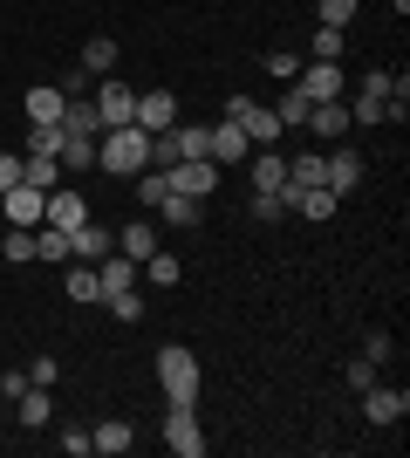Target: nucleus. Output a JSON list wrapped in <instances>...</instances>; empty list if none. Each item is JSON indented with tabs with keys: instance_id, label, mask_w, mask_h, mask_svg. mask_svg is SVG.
<instances>
[{
	"instance_id": "1",
	"label": "nucleus",
	"mask_w": 410,
	"mask_h": 458,
	"mask_svg": "<svg viewBox=\"0 0 410 458\" xmlns=\"http://www.w3.org/2000/svg\"><path fill=\"white\" fill-rule=\"evenodd\" d=\"M151 165V131H137V123H117V131L96 137V172H144Z\"/></svg>"
},
{
	"instance_id": "2",
	"label": "nucleus",
	"mask_w": 410,
	"mask_h": 458,
	"mask_svg": "<svg viewBox=\"0 0 410 458\" xmlns=\"http://www.w3.org/2000/svg\"><path fill=\"white\" fill-rule=\"evenodd\" d=\"M157 383H164V397H172V403H198V356H192V349H178V343H164V349H157Z\"/></svg>"
},
{
	"instance_id": "3",
	"label": "nucleus",
	"mask_w": 410,
	"mask_h": 458,
	"mask_svg": "<svg viewBox=\"0 0 410 458\" xmlns=\"http://www.w3.org/2000/svg\"><path fill=\"white\" fill-rule=\"evenodd\" d=\"M164 445H172V458H205V431H198V403H172V411H164Z\"/></svg>"
},
{
	"instance_id": "4",
	"label": "nucleus",
	"mask_w": 410,
	"mask_h": 458,
	"mask_svg": "<svg viewBox=\"0 0 410 458\" xmlns=\"http://www.w3.org/2000/svg\"><path fill=\"white\" fill-rule=\"evenodd\" d=\"M226 116L247 131V144H254V151H267L273 137H280V116H273L267 103H254V96H233V103H226Z\"/></svg>"
},
{
	"instance_id": "5",
	"label": "nucleus",
	"mask_w": 410,
	"mask_h": 458,
	"mask_svg": "<svg viewBox=\"0 0 410 458\" xmlns=\"http://www.w3.org/2000/svg\"><path fill=\"white\" fill-rule=\"evenodd\" d=\"M96 116H103V131H117V123H137V89L117 76H103L96 82Z\"/></svg>"
},
{
	"instance_id": "6",
	"label": "nucleus",
	"mask_w": 410,
	"mask_h": 458,
	"mask_svg": "<svg viewBox=\"0 0 410 458\" xmlns=\"http://www.w3.org/2000/svg\"><path fill=\"white\" fill-rule=\"evenodd\" d=\"M82 219H89V199H82L76 185H55V191H48V206H41V226H55V233H76Z\"/></svg>"
},
{
	"instance_id": "7",
	"label": "nucleus",
	"mask_w": 410,
	"mask_h": 458,
	"mask_svg": "<svg viewBox=\"0 0 410 458\" xmlns=\"http://www.w3.org/2000/svg\"><path fill=\"white\" fill-rule=\"evenodd\" d=\"M294 89L308 96V103H335V96H342V62H301Z\"/></svg>"
},
{
	"instance_id": "8",
	"label": "nucleus",
	"mask_w": 410,
	"mask_h": 458,
	"mask_svg": "<svg viewBox=\"0 0 410 458\" xmlns=\"http://www.w3.org/2000/svg\"><path fill=\"white\" fill-rule=\"evenodd\" d=\"M178 123V96L172 89H137V131H172Z\"/></svg>"
},
{
	"instance_id": "9",
	"label": "nucleus",
	"mask_w": 410,
	"mask_h": 458,
	"mask_svg": "<svg viewBox=\"0 0 410 458\" xmlns=\"http://www.w3.org/2000/svg\"><path fill=\"white\" fill-rule=\"evenodd\" d=\"M363 165H370V157L342 144V151H335V157H322V185H329L335 199H342V191H356V185H363Z\"/></svg>"
},
{
	"instance_id": "10",
	"label": "nucleus",
	"mask_w": 410,
	"mask_h": 458,
	"mask_svg": "<svg viewBox=\"0 0 410 458\" xmlns=\"http://www.w3.org/2000/svg\"><path fill=\"white\" fill-rule=\"evenodd\" d=\"M213 185H219L213 157H185V165H172V191H185V199H213Z\"/></svg>"
},
{
	"instance_id": "11",
	"label": "nucleus",
	"mask_w": 410,
	"mask_h": 458,
	"mask_svg": "<svg viewBox=\"0 0 410 458\" xmlns=\"http://www.w3.org/2000/svg\"><path fill=\"white\" fill-rule=\"evenodd\" d=\"M363 411H370V424H404V418H410V390L370 383V390H363Z\"/></svg>"
},
{
	"instance_id": "12",
	"label": "nucleus",
	"mask_w": 410,
	"mask_h": 458,
	"mask_svg": "<svg viewBox=\"0 0 410 458\" xmlns=\"http://www.w3.org/2000/svg\"><path fill=\"white\" fill-rule=\"evenodd\" d=\"M205 157H213V165H247V157H254V144H247V131L226 116V123H213V144H205Z\"/></svg>"
},
{
	"instance_id": "13",
	"label": "nucleus",
	"mask_w": 410,
	"mask_h": 458,
	"mask_svg": "<svg viewBox=\"0 0 410 458\" xmlns=\"http://www.w3.org/2000/svg\"><path fill=\"white\" fill-rule=\"evenodd\" d=\"M96 287H103V301L130 294V287H137V260H130V253H103V260H96Z\"/></svg>"
},
{
	"instance_id": "14",
	"label": "nucleus",
	"mask_w": 410,
	"mask_h": 458,
	"mask_svg": "<svg viewBox=\"0 0 410 458\" xmlns=\"http://www.w3.org/2000/svg\"><path fill=\"white\" fill-rule=\"evenodd\" d=\"M0 206H7V219H14V226L35 233V226H41V206H48V191H35V185H7V191H0Z\"/></svg>"
},
{
	"instance_id": "15",
	"label": "nucleus",
	"mask_w": 410,
	"mask_h": 458,
	"mask_svg": "<svg viewBox=\"0 0 410 458\" xmlns=\"http://www.w3.org/2000/svg\"><path fill=\"white\" fill-rule=\"evenodd\" d=\"M69 253H76V260H89V267H96L103 253H117V233H110V226H96V219H82V226L69 233Z\"/></svg>"
},
{
	"instance_id": "16",
	"label": "nucleus",
	"mask_w": 410,
	"mask_h": 458,
	"mask_svg": "<svg viewBox=\"0 0 410 458\" xmlns=\"http://www.w3.org/2000/svg\"><path fill=\"white\" fill-rule=\"evenodd\" d=\"M14 418L28 424V431H41V424H55V397H48V383H28L14 397Z\"/></svg>"
},
{
	"instance_id": "17",
	"label": "nucleus",
	"mask_w": 410,
	"mask_h": 458,
	"mask_svg": "<svg viewBox=\"0 0 410 458\" xmlns=\"http://www.w3.org/2000/svg\"><path fill=\"white\" fill-rule=\"evenodd\" d=\"M62 110H69V96H62L55 82H35V89H28V103H21V116H28V123H62Z\"/></svg>"
},
{
	"instance_id": "18",
	"label": "nucleus",
	"mask_w": 410,
	"mask_h": 458,
	"mask_svg": "<svg viewBox=\"0 0 410 458\" xmlns=\"http://www.w3.org/2000/svg\"><path fill=\"white\" fill-rule=\"evenodd\" d=\"M117 253H130L137 267H144V260L157 253V226H151V219H130V226L117 233Z\"/></svg>"
},
{
	"instance_id": "19",
	"label": "nucleus",
	"mask_w": 410,
	"mask_h": 458,
	"mask_svg": "<svg viewBox=\"0 0 410 458\" xmlns=\"http://www.w3.org/2000/svg\"><path fill=\"white\" fill-rule=\"evenodd\" d=\"M62 131H69V137H103L96 103H89V96H69V110H62Z\"/></svg>"
},
{
	"instance_id": "20",
	"label": "nucleus",
	"mask_w": 410,
	"mask_h": 458,
	"mask_svg": "<svg viewBox=\"0 0 410 458\" xmlns=\"http://www.w3.org/2000/svg\"><path fill=\"white\" fill-rule=\"evenodd\" d=\"M247 165H254V191H288V157H273V151H254Z\"/></svg>"
},
{
	"instance_id": "21",
	"label": "nucleus",
	"mask_w": 410,
	"mask_h": 458,
	"mask_svg": "<svg viewBox=\"0 0 410 458\" xmlns=\"http://www.w3.org/2000/svg\"><path fill=\"white\" fill-rule=\"evenodd\" d=\"M308 131L314 137H342V131H349V103H342V96H335V103H314V110H308Z\"/></svg>"
},
{
	"instance_id": "22",
	"label": "nucleus",
	"mask_w": 410,
	"mask_h": 458,
	"mask_svg": "<svg viewBox=\"0 0 410 458\" xmlns=\"http://www.w3.org/2000/svg\"><path fill=\"white\" fill-rule=\"evenodd\" d=\"M89 452H103V458H123V452H130V424H123V418L96 424V431H89Z\"/></svg>"
},
{
	"instance_id": "23",
	"label": "nucleus",
	"mask_w": 410,
	"mask_h": 458,
	"mask_svg": "<svg viewBox=\"0 0 410 458\" xmlns=\"http://www.w3.org/2000/svg\"><path fill=\"white\" fill-rule=\"evenodd\" d=\"M390 96H370V89H356V103H349V123H390ZM404 123V116H397Z\"/></svg>"
},
{
	"instance_id": "24",
	"label": "nucleus",
	"mask_w": 410,
	"mask_h": 458,
	"mask_svg": "<svg viewBox=\"0 0 410 458\" xmlns=\"http://www.w3.org/2000/svg\"><path fill=\"white\" fill-rule=\"evenodd\" d=\"M21 185L55 191V185H62V157H21Z\"/></svg>"
},
{
	"instance_id": "25",
	"label": "nucleus",
	"mask_w": 410,
	"mask_h": 458,
	"mask_svg": "<svg viewBox=\"0 0 410 458\" xmlns=\"http://www.w3.org/2000/svg\"><path fill=\"white\" fill-rule=\"evenodd\" d=\"M62 144H69L62 123H28V157H62Z\"/></svg>"
},
{
	"instance_id": "26",
	"label": "nucleus",
	"mask_w": 410,
	"mask_h": 458,
	"mask_svg": "<svg viewBox=\"0 0 410 458\" xmlns=\"http://www.w3.org/2000/svg\"><path fill=\"white\" fill-rule=\"evenodd\" d=\"M82 69H89V76H110V69H117V41L89 35V41H82Z\"/></svg>"
},
{
	"instance_id": "27",
	"label": "nucleus",
	"mask_w": 410,
	"mask_h": 458,
	"mask_svg": "<svg viewBox=\"0 0 410 458\" xmlns=\"http://www.w3.org/2000/svg\"><path fill=\"white\" fill-rule=\"evenodd\" d=\"M335 206H342V199H335L329 185H314V191H294V212H301V219H335Z\"/></svg>"
},
{
	"instance_id": "28",
	"label": "nucleus",
	"mask_w": 410,
	"mask_h": 458,
	"mask_svg": "<svg viewBox=\"0 0 410 458\" xmlns=\"http://www.w3.org/2000/svg\"><path fill=\"white\" fill-rule=\"evenodd\" d=\"M164 219H172V226H198V219H205V199H185V191H164Z\"/></svg>"
},
{
	"instance_id": "29",
	"label": "nucleus",
	"mask_w": 410,
	"mask_h": 458,
	"mask_svg": "<svg viewBox=\"0 0 410 458\" xmlns=\"http://www.w3.org/2000/svg\"><path fill=\"white\" fill-rule=\"evenodd\" d=\"M178 274H185V267H178V253H164V247H157V253H151V260H144V267H137V281H157V287H178Z\"/></svg>"
},
{
	"instance_id": "30",
	"label": "nucleus",
	"mask_w": 410,
	"mask_h": 458,
	"mask_svg": "<svg viewBox=\"0 0 410 458\" xmlns=\"http://www.w3.org/2000/svg\"><path fill=\"white\" fill-rule=\"evenodd\" d=\"M35 260H48V267H69V233L41 226V233H35Z\"/></svg>"
},
{
	"instance_id": "31",
	"label": "nucleus",
	"mask_w": 410,
	"mask_h": 458,
	"mask_svg": "<svg viewBox=\"0 0 410 458\" xmlns=\"http://www.w3.org/2000/svg\"><path fill=\"white\" fill-rule=\"evenodd\" d=\"M164 191H172V172H151V165L137 172V199H144V212H157V206H164Z\"/></svg>"
},
{
	"instance_id": "32",
	"label": "nucleus",
	"mask_w": 410,
	"mask_h": 458,
	"mask_svg": "<svg viewBox=\"0 0 410 458\" xmlns=\"http://www.w3.org/2000/svg\"><path fill=\"white\" fill-rule=\"evenodd\" d=\"M69 301H103L96 267H89V260H82V267H69Z\"/></svg>"
},
{
	"instance_id": "33",
	"label": "nucleus",
	"mask_w": 410,
	"mask_h": 458,
	"mask_svg": "<svg viewBox=\"0 0 410 458\" xmlns=\"http://www.w3.org/2000/svg\"><path fill=\"white\" fill-rule=\"evenodd\" d=\"M308 62H342V28H314V41H308Z\"/></svg>"
},
{
	"instance_id": "34",
	"label": "nucleus",
	"mask_w": 410,
	"mask_h": 458,
	"mask_svg": "<svg viewBox=\"0 0 410 458\" xmlns=\"http://www.w3.org/2000/svg\"><path fill=\"white\" fill-rule=\"evenodd\" d=\"M62 165H69V172H89V165H96V137H69V144H62Z\"/></svg>"
},
{
	"instance_id": "35",
	"label": "nucleus",
	"mask_w": 410,
	"mask_h": 458,
	"mask_svg": "<svg viewBox=\"0 0 410 458\" xmlns=\"http://www.w3.org/2000/svg\"><path fill=\"white\" fill-rule=\"evenodd\" d=\"M308 110H314V103L288 82V96H280V110H273V116H280V131H288V123H308Z\"/></svg>"
},
{
	"instance_id": "36",
	"label": "nucleus",
	"mask_w": 410,
	"mask_h": 458,
	"mask_svg": "<svg viewBox=\"0 0 410 458\" xmlns=\"http://www.w3.org/2000/svg\"><path fill=\"white\" fill-rule=\"evenodd\" d=\"M0 253H7L14 267H21V260H35V233H28V226H7V240H0Z\"/></svg>"
},
{
	"instance_id": "37",
	"label": "nucleus",
	"mask_w": 410,
	"mask_h": 458,
	"mask_svg": "<svg viewBox=\"0 0 410 458\" xmlns=\"http://www.w3.org/2000/svg\"><path fill=\"white\" fill-rule=\"evenodd\" d=\"M342 383H349L356 397H363V390H370V383H376V363H370V356H356V363L342 369Z\"/></svg>"
},
{
	"instance_id": "38",
	"label": "nucleus",
	"mask_w": 410,
	"mask_h": 458,
	"mask_svg": "<svg viewBox=\"0 0 410 458\" xmlns=\"http://www.w3.org/2000/svg\"><path fill=\"white\" fill-rule=\"evenodd\" d=\"M62 452H69V458H89V424H62Z\"/></svg>"
},
{
	"instance_id": "39",
	"label": "nucleus",
	"mask_w": 410,
	"mask_h": 458,
	"mask_svg": "<svg viewBox=\"0 0 410 458\" xmlns=\"http://www.w3.org/2000/svg\"><path fill=\"white\" fill-rule=\"evenodd\" d=\"M356 21V0H322V28H349Z\"/></svg>"
},
{
	"instance_id": "40",
	"label": "nucleus",
	"mask_w": 410,
	"mask_h": 458,
	"mask_svg": "<svg viewBox=\"0 0 410 458\" xmlns=\"http://www.w3.org/2000/svg\"><path fill=\"white\" fill-rule=\"evenodd\" d=\"M110 315H117V322H144V294H137V287H130V294H117Z\"/></svg>"
},
{
	"instance_id": "41",
	"label": "nucleus",
	"mask_w": 410,
	"mask_h": 458,
	"mask_svg": "<svg viewBox=\"0 0 410 458\" xmlns=\"http://www.w3.org/2000/svg\"><path fill=\"white\" fill-rule=\"evenodd\" d=\"M260 62H267V76H280V82L301 76V55H288V48H280V55H260Z\"/></svg>"
},
{
	"instance_id": "42",
	"label": "nucleus",
	"mask_w": 410,
	"mask_h": 458,
	"mask_svg": "<svg viewBox=\"0 0 410 458\" xmlns=\"http://www.w3.org/2000/svg\"><path fill=\"white\" fill-rule=\"evenodd\" d=\"M62 369H55V356H35V363H28V383H55Z\"/></svg>"
},
{
	"instance_id": "43",
	"label": "nucleus",
	"mask_w": 410,
	"mask_h": 458,
	"mask_svg": "<svg viewBox=\"0 0 410 458\" xmlns=\"http://www.w3.org/2000/svg\"><path fill=\"white\" fill-rule=\"evenodd\" d=\"M363 356H370V363H390V335H383V328H376L370 343H363Z\"/></svg>"
},
{
	"instance_id": "44",
	"label": "nucleus",
	"mask_w": 410,
	"mask_h": 458,
	"mask_svg": "<svg viewBox=\"0 0 410 458\" xmlns=\"http://www.w3.org/2000/svg\"><path fill=\"white\" fill-rule=\"evenodd\" d=\"M21 390H28V369H7V377H0V397L14 403V397H21Z\"/></svg>"
},
{
	"instance_id": "45",
	"label": "nucleus",
	"mask_w": 410,
	"mask_h": 458,
	"mask_svg": "<svg viewBox=\"0 0 410 458\" xmlns=\"http://www.w3.org/2000/svg\"><path fill=\"white\" fill-rule=\"evenodd\" d=\"M7 185H21V157L14 151H0V191H7Z\"/></svg>"
}]
</instances>
